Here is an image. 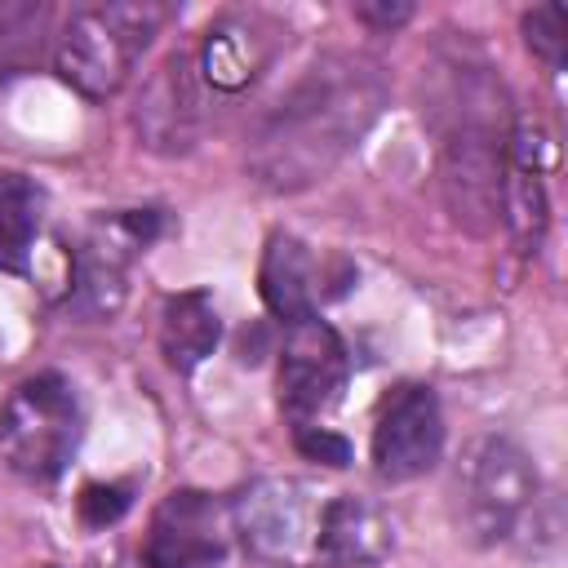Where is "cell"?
Listing matches in <instances>:
<instances>
[{"label": "cell", "mask_w": 568, "mask_h": 568, "mask_svg": "<svg viewBox=\"0 0 568 568\" xmlns=\"http://www.w3.org/2000/svg\"><path fill=\"white\" fill-rule=\"evenodd\" d=\"M386 80L377 62L328 53L262 115L248 138V169L271 191H297L324 178L377 120Z\"/></svg>", "instance_id": "6da1fadb"}, {"label": "cell", "mask_w": 568, "mask_h": 568, "mask_svg": "<svg viewBox=\"0 0 568 568\" xmlns=\"http://www.w3.org/2000/svg\"><path fill=\"white\" fill-rule=\"evenodd\" d=\"M169 9L155 0H102L80 4L62 22L53 40L58 75L84 98H111L146 53L151 36H160Z\"/></svg>", "instance_id": "7a4b0ae2"}, {"label": "cell", "mask_w": 568, "mask_h": 568, "mask_svg": "<svg viewBox=\"0 0 568 568\" xmlns=\"http://www.w3.org/2000/svg\"><path fill=\"white\" fill-rule=\"evenodd\" d=\"M80 444V399L62 373L18 382L0 408V448L31 484H53Z\"/></svg>", "instance_id": "3957f363"}, {"label": "cell", "mask_w": 568, "mask_h": 568, "mask_svg": "<svg viewBox=\"0 0 568 568\" xmlns=\"http://www.w3.org/2000/svg\"><path fill=\"white\" fill-rule=\"evenodd\" d=\"M462 519L479 541H501L537 497V470L528 453L501 435L475 439L457 470Z\"/></svg>", "instance_id": "277c9868"}, {"label": "cell", "mask_w": 568, "mask_h": 568, "mask_svg": "<svg viewBox=\"0 0 568 568\" xmlns=\"http://www.w3.org/2000/svg\"><path fill=\"white\" fill-rule=\"evenodd\" d=\"M160 231L155 209H124L111 222H98L71 253V306L89 320L115 315L129 288V262Z\"/></svg>", "instance_id": "5b68a950"}, {"label": "cell", "mask_w": 568, "mask_h": 568, "mask_svg": "<svg viewBox=\"0 0 568 568\" xmlns=\"http://www.w3.org/2000/svg\"><path fill=\"white\" fill-rule=\"evenodd\" d=\"M351 377V359L346 346L337 337V328L320 315L293 320L280 346V408L297 422V426H315V417H324Z\"/></svg>", "instance_id": "8992f818"}, {"label": "cell", "mask_w": 568, "mask_h": 568, "mask_svg": "<svg viewBox=\"0 0 568 568\" xmlns=\"http://www.w3.org/2000/svg\"><path fill=\"white\" fill-rule=\"evenodd\" d=\"M320 510L324 501L315 506L306 484L262 479L231 506V519H235V532H244L253 555L275 564H297V559H315Z\"/></svg>", "instance_id": "52a82bcc"}, {"label": "cell", "mask_w": 568, "mask_h": 568, "mask_svg": "<svg viewBox=\"0 0 568 568\" xmlns=\"http://www.w3.org/2000/svg\"><path fill=\"white\" fill-rule=\"evenodd\" d=\"M235 532L231 506L200 488L169 493L146 528V564L151 568H213L226 555V541Z\"/></svg>", "instance_id": "ba28073f"}, {"label": "cell", "mask_w": 568, "mask_h": 568, "mask_svg": "<svg viewBox=\"0 0 568 568\" xmlns=\"http://www.w3.org/2000/svg\"><path fill=\"white\" fill-rule=\"evenodd\" d=\"M444 417L430 386H395L373 422V470L386 484H408L439 462Z\"/></svg>", "instance_id": "9c48e42d"}, {"label": "cell", "mask_w": 568, "mask_h": 568, "mask_svg": "<svg viewBox=\"0 0 568 568\" xmlns=\"http://www.w3.org/2000/svg\"><path fill=\"white\" fill-rule=\"evenodd\" d=\"M200 120H204V106H200L195 58L169 53L138 98V111H133L138 138L160 155H182L200 138Z\"/></svg>", "instance_id": "30bf717a"}, {"label": "cell", "mask_w": 568, "mask_h": 568, "mask_svg": "<svg viewBox=\"0 0 568 568\" xmlns=\"http://www.w3.org/2000/svg\"><path fill=\"white\" fill-rule=\"evenodd\" d=\"M280 44V22L262 9H235L222 13L200 44L195 71L204 75V84L222 89V93H240L248 80H257Z\"/></svg>", "instance_id": "8fae6325"}, {"label": "cell", "mask_w": 568, "mask_h": 568, "mask_svg": "<svg viewBox=\"0 0 568 568\" xmlns=\"http://www.w3.org/2000/svg\"><path fill=\"white\" fill-rule=\"evenodd\" d=\"M395 546V528L390 515L382 506H373L368 497H328L320 510V528H315V559L333 564V568H368L382 564Z\"/></svg>", "instance_id": "7c38bea8"}, {"label": "cell", "mask_w": 568, "mask_h": 568, "mask_svg": "<svg viewBox=\"0 0 568 568\" xmlns=\"http://www.w3.org/2000/svg\"><path fill=\"white\" fill-rule=\"evenodd\" d=\"M320 284H324V271H320L311 244H302L288 231H275L266 240L262 271H257V288H262L266 311L280 315L284 324L306 320V315H320V297H324Z\"/></svg>", "instance_id": "4fadbf2b"}, {"label": "cell", "mask_w": 568, "mask_h": 568, "mask_svg": "<svg viewBox=\"0 0 568 568\" xmlns=\"http://www.w3.org/2000/svg\"><path fill=\"white\" fill-rule=\"evenodd\" d=\"M222 337V320H217V306H213V293L209 288H186V293H173L160 311V351L169 359L173 373H195L213 346Z\"/></svg>", "instance_id": "5bb4252c"}, {"label": "cell", "mask_w": 568, "mask_h": 568, "mask_svg": "<svg viewBox=\"0 0 568 568\" xmlns=\"http://www.w3.org/2000/svg\"><path fill=\"white\" fill-rule=\"evenodd\" d=\"M40 204L44 195L36 191L31 178L22 173H0V271L22 275L40 235Z\"/></svg>", "instance_id": "9a60e30c"}, {"label": "cell", "mask_w": 568, "mask_h": 568, "mask_svg": "<svg viewBox=\"0 0 568 568\" xmlns=\"http://www.w3.org/2000/svg\"><path fill=\"white\" fill-rule=\"evenodd\" d=\"M49 36V4L0 0V80L22 75L40 62Z\"/></svg>", "instance_id": "2e32d148"}, {"label": "cell", "mask_w": 568, "mask_h": 568, "mask_svg": "<svg viewBox=\"0 0 568 568\" xmlns=\"http://www.w3.org/2000/svg\"><path fill=\"white\" fill-rule=\"evenodd\" d=\"M524 40L528 49L550 67L559 71L564 58H568V9L564 4H537L524 13Z\"/></svg>", "instance_id": "e0dca14e"}, {"label": "cell", "mask_w": 568, "mask_h": 568, "mask_svg": "<svg viewBox=\"0 0 568 568\" xmlns=\"http://www.w3.org/2000/svg\"><path fill=\"white\" fill-rule=\"evenodd\" d=\"M75 506H80V519L89 528H106L129 510V488L124 484H84Z\"/></svg>", "instance_id": "ac0fdd59"}, {"label": "cell", "mask_w": 568, "mask_h": 568, "mask_svg": "<svg viewBox=\"0 0 568 568\" xmlns=\"http://www.w3.org/2000/svg\"><path fill=\"white\" fill-rule=\"evenodd\" d=\"M293 444L302 457L324 462V466H351V444L333 435L328 426H293Z\"/></svg>", "instance_id": "d6986e66"}, {"label": "cell", "mask_w": 568, "mask_h": 568, "mask_svg": "<svg viewBox=\"0 0 568 568\" xmlns=\"http://www.w3.org/2000/svg\"><path fill=\"white\" fill-rule=\"evenodd\" d=\"M355 18L359 22H368V27H382V31H395V27H404L408 18H413V4H390V0H382V4H355Z\"/></svg>", "instance_id": "ffe728a7"}]
</instances>
